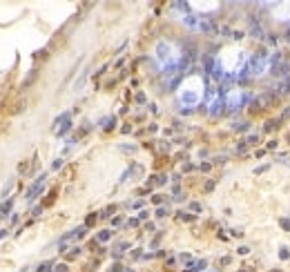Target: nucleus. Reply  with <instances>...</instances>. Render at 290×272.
I'll return each instance as SVG.
<instances>
[{"mask_svg":"<svg viewBox=\"0 0 290 272\" xmlns=\"http://www.w3.org/2000/svg\"><path fill=\"white\" fill-rule=\"evenodd\" d=\"M9 210H11V201H7V203H2V205H0V214H2V217H7V214H9Z\"/></svg>","mask_w":290,"mask_h":272,"instance_id":"2","label":"nucleus"},{"mask_svg":"<svg viewBox=\"0 0 290 272\" xmlns=\"http://www.w3.org/2000/svg\"><path fill=\"white\" fill-rule=\"evenodd\" d=\"M42 185H45V174H42V176H40L38 181L34 183V185L29 187V192H27V199H29V201H34V199L38 196V192L42 190Z\"/></svg>","mask_w":290,"mask_h":272,"instance_id":"1","label":"nucleus"}]
</instances>
